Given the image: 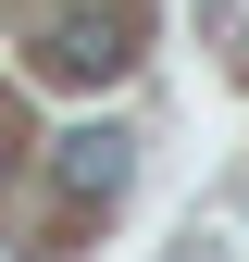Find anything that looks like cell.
I'll use <instances>...</instances> for the list:
<instances>
[{
	"label": "cell",
	"instance_id": "cell-1",
	"mask_svg": "<svg viewBox=\"0 0 249 262\" xmlns=\"http://www.w3.org/2000/svg\"><path fill=\"white\" fill-rule=\"evenodd\" d=\"M124 62H137V25H124L112 0H87V13H62L50 38H38V75L50 88H112Z\"/></svg>",
	"mask_w": 249,
	"mask_h": 262
},
{
	"label": "cell",
	"instance_id": "cell-2",
	"mask_svg": "<svg viewBox=\"0 0 249 262\" xmlns=\"http://www.w3.org/2000/svg\"><path fill=\"white\" fill-rule=\"evenodd\" d=\"M50 175H62V200H75V212H112L124 175H137V138H124V125H75V138L50 150Z\"/></svg>",
	"mask_w": 249,
	"mask_h": 262
}]
</instances>
